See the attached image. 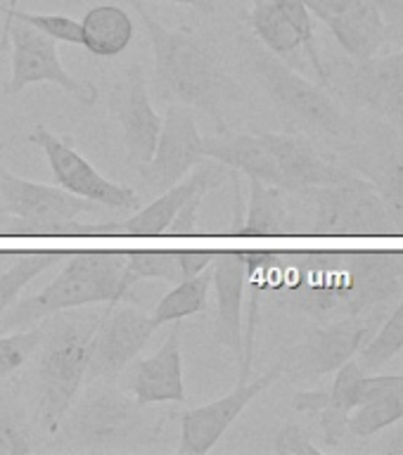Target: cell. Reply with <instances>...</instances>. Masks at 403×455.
I'll return each instance as SVG.
<instances>
[{
	"label": "cell",
	"mask_w": 403,
	"mask_h": 455,
	"mask_svg": "<svg viewBox=\"0 0 403 455\" xmlns=\"http://www.w3.org/2000/svg\"><path fill=\"white\" fill-rule=\"evenodd\" d=\"M31 436L12 412H0V455H28Z\"/></svg>",
	"instance_id": "e575fe53"
},
{
	"label": "cell",
	"mask_w": 403,
	"mask_h": 455,
	"mask_svg": "<svg viewBox=\"0 0 403 455\" xmlns=\"http://www.w3.org/2000/svg\"><path fill=\"white\" fill-rule=\"evenodd\" d=\"M199 162H205V152L195 109L185 105H169L166 116L162 119L155 155L148 164L138 166L141 178L155 190H166L178 180H183Z\"/></svg>",
	"instance_id": "2e32d148"
},
{
	"label": "cell",
	"mask_w": 403,
	"mask_h": 455,
	"mask_svg": "<svg viewBox=\"0 0 403 455\" xmlns=\"http://www.w3.org/2000/svg\"><path fill=\"white\" fill-rule=\"evenodd\" d=\"M403 348V301L384 318L383 327L366 341V347L356 354V363L366 372L387 365Z\"/></svg>",
	"instance_id": "f546056e"
},
{
	"label": "cell",
	"mask_w": 403,
	"mask_h": 455,
	"mask_svg": "<svg viewBox=\"0 0 403 455\" xmlns=\"http://www.w3.org/2000/svg\"><path fill=\"white\" fill-rule=\"evenodd\" d=\"M383 311L384 306H377L363 315H347L309 330L278 358L283 375L297 384L316 382L320 377L337 372L344 363L356 358L366 341L375 334Z\"/></svg>",
	"instance_id": "ba28073f"
},
{
	"label": "cell",
	"mask_w": 403,
	"mask_h": 455,
	"mask_svg": "<svg viewBox=\"0 0 403 455\" xmlns=\"http://www.w3.org/2000/svg\"><path fill=\"white\" fill-rule=\"evenodd\" d=\"M0 195L10 216L7 233L21 235H84L81 213H95L91 199L71 195L60 185H43L0 169Z\"/></svg>",
	"instance_id": "52a82bcc"
},
{
	"label": "cell",
	"mask_w": 403,
	"mask_h": 455,
	"mask_svg": "<svg viewBox=\"0 0 403 455\" xmlns=\"http://www.w3.org/2000/svg\"><path fill=\"white\" fill-rule=\"evenodd\" d=\"M162 3H176V5H188L202 14H212L216 10L214 0H162Z\"/></svg>",
	"instance_id": "60d3db41"
},
{
	"label": "cell",
	"mask_w": 403,
	"mask_h": 455,
	"mask_svg": "<svg viewBox=\"0 0 403 455\" xmlns=\"http://www.w3.org/2000/svg\"><path fill=\"white\" fill-rule=\"evenodd\" d=\"M306 199L313 235H391L397 233L375 183L349 176L347 180L297 192Z\"/></svg>",
	"instance_id": "9c48e42d"
},
{
	"label": "cell",
	"mask_w": 403,
	"mask_h": 455,
	"mask_svg": "<svg viewBox=\"0 0 403 455\" xmlns=\"http://www.w3.org/2000/svg\"><path fill=\"white\" fill-rule=\"evenodd\" d=\"M109 114L121 126L124 148L133 166L148 164L155 155L157 138L162 131V116L157 114L148 91V76L142 64H131L109 91Z\"/></svg>",
	"instance_id": "5bb4252c"
},
{
	"label": "cell",
	"mask_w": 403,
	"mask_h": 455,
	"mask_svg": "<svg viewBox=\"0 0 403 455\" xmlns=\"http://www.w3.org/2000/svg\"><path fill=\"white\" fill-rule=\"evenodd\" d=\"M135 277L124 251H78L64 259L62 273L41 291L10 304L0 313V332L24 330L60 311L93 304H119Z\"/></svg>",
	"instance_id": "277c9868"
},
{
	"label": "cell",
	"mask_w": 403,
	"mask_h": 455,
	"mask_svg": "<svg viewBox=\"0 0 403 455\" xmlns=\"http://www.w3.org/2000/svg\"><path fill=\"white\" fill-rule=\"evenodd\" d=\"M3 169V164H0ZM7 226H10V216L5 212V204H3V195H0V233H7Z\"/></svg>",
	"instance_id": "b9f144b4"
},
{
	"label": "cell",
	"mask_w": 403,
	"mask_h": 455,
	"mask_svg": "<svg viewBox=\"0 0 403 455\" xmlns=\"http://www.w3.org/2000/svg\"><path fill=\"white\" fill-rule=\"evenodd\" d=\"M247 283V263L242 251H214L212 284L216 291L214 339L242 358V294Z\"/></svg>",
	"instance_id": "44dd1931"
},
{
	"label": "cell",
	"mask_w": 403,
	"mask_h": 455,
	"mask_svg": "<svg viewBox=\"0 0 403 455\" xmlns=\"http://www.w3.org/2000/svg\"><path fill=\"white\" fill-rule=\"evenodd\" d=\"M195 173L183 180H178L176 185H171L164 190V195L148 206H141L138 212L121 220H107V223H84V235H126V237H152V235H164L166 228L173 220L181 206L195 195H209L216 190L219 185H223L230 178V171L226 164L221 162H199L195 166Z\"/></svg>",
	"instance_id": "7c38bea8"
},
{
	"label": "cell",
	"mask_w": 403,
	"mask_h": 455,
	"mask_svg": "<svg viewBox=\"0 0 403 455\" xmlns=\"http://www.w3.org/2000/svg\"><path fill=\"white\" fill-rule=\"evenodd\" d=\"M202 152L205 159L226 164L228 169L283 190V176L278 169L276 156L262 133H235L228 128H216V133L202 138Z\"/></svg>",
	"instance_id": "7402d4cb"
},
{
	"label": "cell",
	"mask_w": 403,
	"mask_h": 455,
	"mask_svg": "<svg viewBox=\"0 0 403 455\" xmlns=\"http://www.w3.org/2000/svg\"><path fill=\"white\" fill-rule=\"evenodd\" d=\"M45 334V320L36 323L24 330L0 334V382H5L10 377L27 365V361L38 351Z\"/></svg>",
	"instance_id": "4dcf8cb0"
},
{
	"label": "cell",
	"mask_w": 403,
	"mask_h": 455,
	"mask_svg": "<svg viewBox=\"0 0 403 455\" xmlns=\"http://www.w3.org/2000/svg\"><path fill=\"white\" fill-rule=\"evenodd\" d=\"M375 7L387 27L391 24H403V0H368Z\"/></svg>",
	"instance_id": "ab89813d"
},
{
	"label": "cell",
	"mask_w": 403,
	"mask_h": 455,
	"mask_svg": "<svg viewBox=\"0 0 403 455\" xmlns=\"http://www.w3.org/2000/svg\"><path fill=\"white\" fill-rule=\"evenodd\" d=\"M399 419H403V375L366 377L361 403L349 415V432L368 439Z\"/></svg>",
	"instance_id": "603a6c76"
},
{
	"label": "cell",
	"mask_w": 403,
	"mask_h": 455,
	"mask_svg": "<svg viewBox=\"0 0 403 455\" xmlns=\"http://www.w3.org/2000/svg\"><path fill=\"white\" fill-rule=\"evenodd\" d=\"M28 140L48 156L55 185L71 195L91 199L95 204L107 206L119 213H133L142 206L141 195L133 188L112 183L85 156H81L71 145L69 135L50 133L45 126H36L28 133Z\"/></svg>",
	"instance_id": "8fae6325"
},
{
	"label": "cell",
	"mask_w": 403,
	"mask_h": 455,
	"mask_svg": "<svg viewBox=\"0 0 403 455\" xmlns=\"http://www.w3.org/2000/svg\"><path fill=\"white\" fill-rule=\"evenodd\" d=\"M262 138L276 156L278 169L283 176V192H299L306 188L334 185L347 180L351 173L323 156L311 142L297 133H269Z\"/></svg>",
	"instance_id": "ffe728a7"
},
{
	"label": "cell",
	"mask_w": 403,
	"mask_h": 455,
	"mask_svg": "<svg viewBox=\"0 0 403 455\" xmlns=\"http://www.w3.org/2000/svg\"><path fill=\"white\" fill-rule=\"evenodd\" d=\"M375 188L387 206V213L397 226V233H403V152L387 156Z\"/></svg>",
	"instance_id": "836d02e7"
},
{
	"label": "cell",
	"mask_w": 403,
	"mask_h": 455,
	"mask_svg": "<svg viewBox=\"0 0 403 455\" xmlns=\"http://www.w3.org/2000/svg\"><path fill=\"white\" fill-rule=\"evenodd\" d=\"M206 195H195L181 206V212L173 216V220L166 228V233L164 235H176V237H185V235H195V226H197V213L199 206H202V199Z\"/></svg>",
	"instance_id": "8d00e7d4"
},
{
	"label": "cell",
	"mask_w": 403,
	"mask_h": 455,
	"mask_svg": "<svg viewBox=\"0 0 403 455\" xmlns=\"http://www.w3.org/2000/svg\"><path fill=\"white\" fill-rule=\"evenodd\" d=\"M67 256L60 251H28L20 254L10 263V268L0 275V313L5 311L7 306L14 304V299L31 280L64 261Z\"/></svg>",
	"instance_id": "f1b7e54d"
},
{
	"label": "cell",
	"mask_w": 403,
	"mask_h": 455,
	"mask_svg": "<svg viewBox=\"0 0 403 455\" xmlns=\"http://www.w3.org/2000/svg\"><path fill=\"white\" fill-rule=\"evenodd\" d=\"M0 10L14 20H21L31 24L34 28L43 31L57 43H71V45H81V27L77 20H71L67 14H38L28 12V10H20V7L0 5Z\"/></svg>",
	"instance_id": "d6a6232c"
},
{
	"label": "cell",
	"mask_w": 403,
	"mask_h": 455,
	"mask_svg": "<svg viewBox=\"0 0 403 455\" xmlns=\"http://www.w3.org/2000/svg\"><path fill=\"white\" fill-rule=\"evenodd\" d=\"M283 377L280 365H276L263 372L256 379H247V382H238L228 396H221L216 401L199 408H190V411L181 412V443H178V455H205L209 453L221 436L230 429L235 419L240 418L245 408L254 401L259 394L269 389L270 384L278 382Z\"/></svg>",
	"instance_id": "9a60e30c"
},
{
	"label": "cell",
	"mask_w": 403,
	"mask_h": 455,
	"mask_svg": "<svg viewBox=\"0 0 403 455\" xmlns=\"http://www.w3.org/2000/svg\"><path fill=\"white\" fill-rule=\"evenodd\" d=\"M0 41L12 45V76L5 85L7 95H17L27 85L55 84L78 105L98 102V85L85 78L71 76L57 55V41L21 20L0 10Z\"/></svg>",
	"instance_id": "30bf717a"
},
{
	"label": "cell",
	"mask_w": 403,
	"mask_h": 455,
	"mask_svg": "<svg viewBox=\"0 0 403 455\" xmlns=\"http://www.w3.org/2000/svg\"><path fill=\"white\" fill-rule=\"evenodd\" d=\"M311 14L334 34L349 60H368L383 48L387 24L368 0H313Z\"/></svg>",
	"instance_id": "d6986e66"
},
{
	"label": "cell",
	"mask_w": 403,
	"mask_h": 455,
	"mask_svg": "<svg viewBox=\"0 0 403 455\" xmlns=\"http://www.w3.org/2000/svg\"><path fill=\"white\" fill-rule=\"evenodd\" d=\"M247 24L254 31L256 41L290 67H302V38L285 12L273 0H254L247 14Z\"/></svg>",
	"instance_id": "484cf974"
},
{
	"label": "cell",
	"mask_w": 403,
	"mask_h": 455,
	"mask_svg": "<svg viewBox=\"0 0 403 455\" xmlns=\"http://www.w3.org/2000/svg\"><path fill=\"white\" fill-rule=\"evenodd\" d=\"M157 332L155 323L149 315L133 308H114L102 320L95 344H93L91 365H88V379H119L131 363L141 355L149 337Z\"/></svg>",
	"instance_id": "e0dca14e"
},
{
	"label": "cell",
	"mask_w": 403,
	"mask_h": 455,
	"mask_svg": "<svg viewBox=\"0 0 403 455\" xmlns=\"http://www.w3.org/2000/svg\"><path fill=\"white\" fill-rule=\"evenodd\" d=\"M273 451L278 455H320V448L311 441V436L302 429L299 425H285L276 434V443Z\"/></svg>",
	"instance_id": "d590c367"
},
{
	"label": "cell",
	"mask_w": 403,
	"mask_h": 455,
	"mask_svg": "<svg viewBox=\"0 0 403 455\" xmlns=\"http://www.w3.org/2000/svg\"><path fill=\"white\" fill-rule=\"evenodd\" d=\"M242 235L249 237H273V235L294 233V219L285 204V192L276 185H266L249 178V204L245 209Z\"/></svg>",
	"instance_id": "4316f807"
},
{
	"label": "cell",
	"mask_w": 403,
	"mask_h": 455,
	"mask_svg": "<svg viewBox=\"0 0 403 455\" xmlns=\"http://www.w3.org/2000/svg\"><path fill=\"white\" fill-rule=\"evenodd\" d=\"M327 403V389H311V391H297L294 394V411L306 412V415H313V418H318L323 408Z\"/></svg>",
	"instance_id": "74e56055"
},
{
	"label": "cell",
	"mask_w": 403,
	"mask_h": 455,
	"mask_svg": "<svg viewBox=\"0 0 403 455\" xmlns=\"http://www.w3.org/2000/svg\"><path fill=\"white\" fill-rule=\"evenodd\" d=\"M366 370L351 358L337 370L333 387L327 389V403L318 415L320 432L327 446H337L349 432V415L361 403Z\"/></svg>",
	"instance_id": "d4e9b609"
},
{
	"label": "cell",
	"mask_w": 403,
	"mask_h": 455,
	"mask_svg": "<svg viewBox=\"0 0 403 455\" xmlns=\"http://www.w3.org/2000/svg\"><path fill=\"white\" fill-rule=\"evenodd\" d=\"M242 48L249 69L290 133L309 131L326 138H340L347 133V119L337 102L330 98V92L311 84L309 78L294 71V67L263 48L259 41L242 38Z\"/></svg>",
	"instance_id": "8992f818"
},
{
	"label": "cell",
	"mask_w": 403,
	"mask_h": 455,
	"mask_svg": "<svg viewBox=\"0 0 403 455\" xmlns=\"http://www.w3.org/2000/svg\"><path fill=\"white\" fill-rule=\"evenodd\" d=\"M384 451H391V453H403V434H397V439L390 441Z\"/></svg>",
	"instance_id": "7bdbcfd3"
},
{
	"label": "cell",
	"mask_w": 403,
	"mask_h": 455,
	"mask_svg": "<svg viewBox=\"0 0 403 455\" xmlns=\"http://www.w3.org/2000/svg\"><path fill=\"white\" fill-rule=\"evenodd\" d=\"M397 270H399V280L403 283V251H397Z\"/></svg>",
	"instance_id": "ee69618b"
},
{
	"label": "cell",
	"mask_w": 403,
	"mask_h": 455,
	"mask_svg": "<svg viewBox=\"0 0 403 455\" xmlns=\"http://www.w3.org/2000/svg\"><path fill=\"white\" fill-rule=\"evenodd\" d=\"M327 85L337 88L351 105L368 107L391 124L403 126V50L342 64L337 78L327 81Z\"/></svg>",
	"instance_id": "4fadbf2b"
},
{
	"label": "cell",
	"mask_w": 403,
	"mask_h": 455,
	"mask_svg": "<svg viewBox=\"0 0 403 455\" xmlns=\"http://www.w3.org/2000/svg\"><path fill=\"white\" fill-rule=\"evenodd\" d=\"M128 273L138 280H183L178 251H126Z\"/></svg>",
	"instance_id": "1f68e13d"
},
{
	"label": "cell",
	"mask_w": 403,
	"mask_h": 455,
	"mask_svg": "<svg viewBox=\"0 0 403 455\" xmlns=\"http://www.w3.org/2000/svg\"><path fill=\"white\" fill-rule=\"evenodd\" d=\"M133 5L152 45L157 95L166 105L199 109L216 128H226V107L235 105L242 91L226 71L214 43L190 27H164L141 0H133Z\"/></svg>",
	"instance_id": "7a4b0ae2"
},
{
	"label": "cell",
	"mask_w": 403,
	"mask_h": 455,
	"mask_svg": "<svg viewBox=\"0 0 403 455\" xmlns=\"http://www.w3.org/2000/svg\"><path fill=\"white\" fill-rule=\"evenodd\" d=\"M209 290H212V266L197 275L178 280L176 287L169 294H164L149 318L159 330L166 323H176V320L190 318L195 313H202L209 304Z\"/></svg>",
	"instance_id": "83f0119b"
},
{
	"label": "cell",
	"mask_w": 403,
	"mask_h": 455,
	"mask_svg": "<svg viewBox=\"0 0 403 455\" xmlns=\"http://www.w3.org/2000/svg\"><path fill=\"white\" fill-rule=\"evenodd\" d=\"M178 259H181L183 277H192L212 266L214 251H178Z\"/></svg>",
	"instance_id": "f35d334b"
},
{
	"label": "cell",
	"mask_w": 403,
	"mask_h": 455,
	"mask_svg": "<svg viewBox=\"0 0 403 455\" xmlns=\"http://www.w3.org/2000/svg\"><path fill=\"white\" fill-rule=\"evenodd\" d=\"M114 304H107L105 311L74 313L60 311L45 318V334L38 347V405L36 419L45 436L60 432L64 415L78 398V391L88 379L93 344L102 320L112 311Z\"/></svg>",
	"instance_id": "3957f363"
},
{
	"label": "cell",
	"mask_w": 403,
	"mask_h": 455,
	"mask_svg": "<svg viewBox=\"0 0 403 455\" xmlns=\"http://www.w3.org/2000/svg\"><path fill=\"white\" fill-rule=\"evenodd\" d=\"M91 389L81 401H74L64 415L60 434L77 448H119L142 446L159 439L169 412L148 411L149 405H138L114 382L91 379Z\"/></svg>",
	"instance_id": "5b68a950"
},
{
	"label": "cell",
	"mask_w": 403,
	"mask_h": 455,
	"mask_svg": "<svg viewBox=\"0 0 403 455\" xmlns=\"http://www.w3.org/2000/svg\"><path fill=\"white\" fill-rule=\"evenodd\" d=\"M183 323L176 320L157 354L131 363L126 372V389L138 405L183 403V354H181Z\"/></svg>",
	"instance_id": "ac0fdd59"
},
{
	"label": "cell",
	"mask_w": 403,
	"mask_h": 455,
	"mask_svg": "<svg viewBox=\"0 0 403 455\" xmlns=\"http://www.w3.org/2000/svg\"><path fill=\"white\" fill-rule=\"evenodd\" d=\"M276 270L285 304L320 323L363 315L401 290L397 251L280 254Z\"/></svg>",
	"instance_id": "6da1fadb"
},
{
	"label": "cell",
	"mask_w": 403,
	"mask_h": 455,
	"mask_svg": "<svg viewBox=\"0 0 403 455\" xmlns=\"http://www.w3.org/2000/svg\"><path fill=\"white\" fill-rule=\"evenodd\" d=\"M78 27H81V45L91 55L102 60L119 57L131 45L135 34L131 14L124 7L109 3L91 7L84 14V20L78 21Z\"/></svg>",
	"instance_id": "cb8c5ba5"
}]
</instances>
